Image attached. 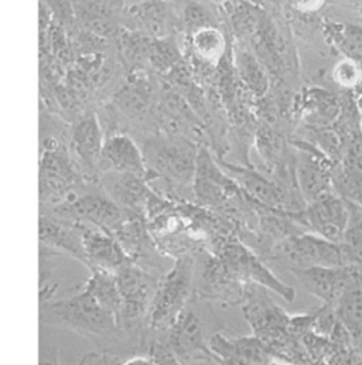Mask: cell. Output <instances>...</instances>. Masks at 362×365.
<instances>
[{"mask_svg": "<svg viewBox=\"0 0 362 365\" xmlns=\"http://www.w3.org/2000/svg\"><path fill=\"white\" fill-rule=\"evenodd\" d=\"M40 322L92 339L120 336L116 317L84 289L63 299L40 303Z\"/></svg>", "mask_w": 362, "mask_h": 365, "instance_id": "6da1fadb", "label": "cell"}, {"mask_svg": "<svg viewBox=\"0 0 362 365\" xmlns=\"http://www.w3.org/2000/svg\"><path fill=\"white\" fill-rule=\"evenodd\" d=\"M122 304L116 317L120 334L145 344L149 340V313L156 293L160 274H153L145 267L129 262L116 272Z\"/></svg>", "mask_w": 362, "mask_h": 365, "instance_id": "7a4b0ae2", "label": "cell"}, {"mask_svg": "<svg viewBox=\"0 0 362 365\" xmlns=\"http://www.w3.org/2000/svg\"><path fill=\"white\" fill-rule=\"evenodd\" d=\"M195 257L187 255L175 261L172 268L160 276L150 306L148 329L153 337L167 333L181 313L194 299Z\"/></svg>", "mask_w": 362, "mask_h": 365, "instance_id": "3957f363", "label": "cell"}, {"mask_svg": "<svg viewBox=\"0 0 362 365\" xmlns=\"http://www.w3.org/2000/svg\"><path fill=\"white\" fill-rule=\"evenodd\" d=\"M210 252L217 255L228 268V271L245 284H259L280 296L287 303H293L296 290L280 280L272 272L267 261L245 244L237 231H225L219 234L210 245Z\"/></svg>", "mask_w": 362, "mask_h": 365, "instance_id": "277c9868", "label": "cell"}, {"mask_svg": "<svg viewBox=\"0 0 362 365\" xmlns=\"http://www.w3.org/2000/svg\"><path fill=\"white\" fill-rule=\"evenodd\" d=\"M247 287L248 284L231 274L212 252L202 251L195 257V300L237 307L242 304Z\"/></svg>", "mask_w": 362, "mask_h": 365, "instance_id": "5b68a950", "label": "cell"}, {"mask_svg": "<svg viewBox=\"0 0 362 365\" xmlns=\"http://www.w3.org/2000/svg\"><path fill=\"white\" fill-rule=\"evenodd\" d=\"M271 261L289 264V271L316 267H348L341 244L331 242L309 231L281 242L274 250Z\"/></svg>", "mask_w": 362, "mask_h": 365, "instance_id": "8992f818", "label": "cell"}, {"mask_svg": "<svg viewBox=\"0 0 362 365\" xmlns=\"http://www.w3.org/2000/svg\"><path fill=\"white\" fill-rule=\"evenodd\" d=\"M244 317L252 333L261 339L268 349L290 337V316L271 296V290L259 284H248L241 304Z\"/></svg>", "mask_w": 362, "mask_h": 365, "instance_id": "52a82bcc", "label": "cell"}, {"mask_svg": "<svg viewBox=\"0 0 362 365\" xmlns=\"http://www.w3.org/2000/svg\"><path fill=\"white\" fill-rule=\"evenodd\" d=\"M289 214L306 231L336 244H343L351 221V208L347 201L333 192L306 204L299 212Z\"/></svg>", "mask_w": 362, "mask_h": 365, "instance_id": "ba28073f", "label": "cell"}, {"mask_svg": "<svg viewBox=\"0 0 362 365\" xmlns=\"http://www.w3.org/2000/svg\"><path fill=\"white\" fill-rule=\"evenodd\" d=\"M149 168V180L162 178L172 185L187 187L194 184L198 153L184 140H169L155 145L145 155Z\"/></svg>", "mask_w": 362, "mask_h": 365, "instance_id": "9c48e42d", "label": "cell"}, {"mask_svg": "<svg viewBox=\"0 0 362 365\" xmlns=\"http://www.w3.org/2000/svg\"><path fill=\"white\" fill-rule=\"evenodd\" d=\"M81 173L61 148H48L40 160V202L48 208L58 205L76 194Z\"/></svg>", "mask_w": 362, "mask_h": 365, "instance_id": "30bf717a", "label": "cell"}, {"mask_svg": "<svg viewBox=\"0 0 362 365\" xmlns=\"http://www.w3.org/2000/svg\"><path fill=\"white\" fill-rule=\"evenodd\" d=\"M175 356L184 365L212 361L210 339L205 337V327L197 313L187 307L166 334L160 336Z\"/></svg>", "mask_w": 362, "mask_h": 365, "instance_id": "8fae6325", "label": "cell"}, {"mask_svg": "<svg viewBox=\"0 0 362 365\" xmlns=\"http://www.w3.org/2000/svg\"><path fill=\"white\" fill-rule=\"evenodd\" d=\"M38 240L40 247L61 257L73 258L87 267V255L80 222L74 224L41 210L38 221Z\"/></svg>", "mask_w": 362, "mask_h": 365, "instance_id": "7c38bea8", "label": "cell"}, {"mask_svg": "<svg viewBox=\"0 0 362 365\" xmlns=\"http://www.w3.org/2000/svg\"><path fill=\"white\" fill-rule=\"evenodd\" d=\"M356 271V267H316L307 269H290V274H294L306 292L321 300L323 304L334 309Z\"/></svg>", "mask_w": 362, "mask_h": 365, "instance_id": "4fadbf2b", "label": "cell"}, {"mask_svg": "<svg viewBox=\"0 0 362 365\" xmlns=\"http://www.w3.org/2000/svg\"><path fill=\"white\" fill-rule=\"evenodd\" d=\"M100 175H133L149 180L146 158L139 146L125 135H113L105 139L100 163Z\"/></svg>", "mask_w": 362, "mask_h": 365, "instance_id": "5bb4252c", "label": "cell"}, {"mask_svg": "<svg viewBox=\"0 0 362 365\" xmlns=\"http://www.w3.org/2000/svg\"><path fill=\"white\" fill-rule=\"evenodd\" d=\"M80 228L90 271L100 269L116 274L126 264L133 262L115 235L87 222H80Z\"/></svg>", "mask_w": 362, "mask_h": 365, "instance_id": "9a60e30c", "label": "cell"}, {"mask_svg": "<svg viewBox=\"0 0 362 365\" xmlns=\"http://www.w3.org/2000/svg\"><path fill=\"white\" fill-rule=\"evenodd\" d=\"M113 235L128 257L149 271L155 268L156 258L163 257L157 250L156 241L149 231L145 217L125 215L122 225Z\"/></svg>", "mask_w": 362, "mask_h": 365, "instance_id": "2e32d148", "label": "cell"}, {"mask_svg": "<svg viewBox=\"0 0 362 365\" xmlns=\"http://www.w3.org/2000/svg\"><path fill=\"white\" fill-rule=\"evenodd\" d=\"M103 143L105 140L95 116H87L77 125L71 142L73 155L81 176L87 182H96L100 175L99 163Z\"/></svg>", "mask_w": 362, "mask_h": 365, "instance_id": "e0dca14e", "label": "cell"}, {"mask_svg": "<svg viewBox=\"0 0 362 365\" xmlns=\"http://www.w3.org/2000/svg\"><path fill=\"white\" fill-rule=\"evenodd\" d=\"M115 175L110 187H103L126 217H145L153 191L146 179L133 175Z\"/></svg>", "mask_w": 362, "mask_h": 365, "instance_id": "ac0fdd59", "label": "cell"}, {"mask_svg": "<svg viewBox=\"0 0 362 365\" xmlns=\"http://www.w3.org/2000/svg\"><path fill=\"white\" fill-rule=\"evenodd\" d=\"M340 324L347 330L351 341L362 344V272L356 271L344 293L334 306Z\"/></svg>", "mask_w": 362, "mask_h": 365, "instance_id": "d6986e66", "label": "cell"}, {"mask_svg": "<svg viewBox=\"0 0 362 365\" xmlns=\"http://www.w3.org/2000/svg\"><path fill=\"white\" fill-rule=\"evenodd\" d=\"M296 180L306 204L331 192L329 169L311 155H303L296 165Z\"/></svg>", "mask_w": 362, "mask_h": 365, "instance_id": "ffe728a7", "label": "cell"}, {"mask_svg": "<svg viewBox=\"0 0 362 365\" xmlns=\"http://www.w3.org/2000/svg\"><path fill=\"white\" fill-rule=\"evenodd\" d=\"M81 289L88 292L92 297H95L99 302L100 306H103L106 310L115 314V317H118L122 304V296L118 286L116 274L100 269H92L90 277Z\"/></svg>", "mask_w": 362, "mask_h": 365, "instance_id": "44dd1931", "label": "cell"}, {"mask_svg": "<svg viewBox=\"0 0 362 365\" xmlns=\"http://www.w3.org/2000/svg\"><path fill=\"white\" fill-rule=\"evenodd\" d=\"M192 47L198 57L215 63L224 56L227 43L224 34L218 29L207 26L192 33Z\"/></svg>", "mask_w": 362, "mask_h": 365, "instance_id": "7402d4cb", "label": "cell"}, {"mask_svg": "<svg viewBox=\"0 0 362 365\" xmlns=\"http://www.w3.org/2000/svg\"><path fill=\"white\" fill-rule=\"evenodd\" d=\"M133 14L138 19L139 24L149 33L160 34L165 29L166 23V11L165 7L155 0L138 3L133 7Z\"/></svg>", "mask_w": 362, "mask_h": 365, "instance_id": "603a6c76", "label": "cell"}, {"mask_svg": "<svg viewBox=\"0 0 362 365\" xmlns=\"http://www.w3.org/2000/svg\"><path fill=\"white\" fill-rule=\"evenodd\" d=\"M341 245L346 254L347 265L356 267L362 272V217L354 218L351 214V221Z\"/></svg>", "mask_w": 362, "mask_h": 365, "instance_id": "cb8c5ba5", "label": "cell"}, {"mask_svg": "<svg viewBox=\"0 0 362 365\" xmlns=\"http://www.w3.org/2000/svg\"><path fill=\"white\" fill-rule=\"evenodd\" d=\"M333 80L343 88H357L362 81L361 63L354 58H343L333 68Z\"/></svg>", "mask_w": 362, "mask_h": 365, "instance_id": "d4e9b609", "label": "cell"}, {"mask_svg": "<svg viewBox=\"0 0 362 365\" xmlns=\"http://www.w3.org/2000/svg\"><path fill=\"white\" fill-rule=\"evenodd\" d=\"M348 58L360 61L362 58V27L361 26H343L337 33L336 43Z\"/></svg>", "mask_w": 362, "mask_h": 365, "instance_id": "484cf974", "label": "cell"}, {"mask_svg": "<svg viewBox=\"0 0 362 365\" xmlns=\"http://www.w3.org/2000/svg\"><path fill=\"white\" fill-rule=\"evenodd\" d=\"M148 353L159 365H184L169 349V346L162 337H152L148 341Z\"/></svg>", "mask_w": 362, "mask_h": 365, "instance_id": "4316f807", "label": "cell"}, {"mask_svg": "<svg viewBox=\"0 0 362 365\" xmlns=\"http://www.w3.org/2000/svg\"><path fill=\"white\" fill-rule=\"evenodd\" d=\"M38 365H61L58 349L44 339H40Z\"/></svg>", "mask_w": 362, "mask_h": 365, "instance_id": "83f0119b", "label": "cell"}, {"mask_svg": "<svg viewBox=\"0 0 362 365\" xmlns=\"http://www.w3.org/2000/svg\"><path fill=\"white\" fill-rule=\"evenodd\" d=\"M115 354L106 351H90L83 356L78 365H110Z\"/></svg>", "mask_w": 362, "mask_h": 365, "instance_id": "f1b7e54d", "label": "cell"}, {"mask_svg": "<svg viewBox=\"0 0 362 365\" xmlns=\"http://www.w3.org/2000/svg\"><path fill=\"white\" fill-rule=\"evenodd\" d=\"M291 3L301 11H314L321 7L324 0H291Z\"/></svg>", "mask_w": 362, "mask_h": 365, "instance_id": "f546056e", "label": "cell"}, {"mask_svg": "<svg viewBox=\"0 0 362 365\" xmlns=\"http://www.w3.org/2000/svg\"><path fill=\"white\" fill-rule=\"evenodd\" d=\"M122 365H159L157 361L148 353V354H138L129 357L128 360L122 361Z\"/></svg>", "mask_w": 362, "mask_h": 365, "instance_id": "4dcf8cb0", "label": "cell"}, {"mask_svg": "<svg viewBox=\"0 0 362 365\" xmlns=\"http://www.w3.org/2000/svg\"><path fill=\"white\" fill-rule=\"evenodd\" d=\"M214 363L218 365H251L237 357H232V356H227V357H214L212 359Z\"/></svg>", "mask_w": 362, "mask_h": 365, "instance_id": "1f68e13d", "label": "cell"}, {"mask_svg": "<svg viewBox=\"0 0 362 365\" xmlns=\"http://www.w3.org/2000/svg\"><path fill=\"white\" fill-rule=\"evenodd\" d=\"M110 365H122V361H120V359H119L118 356H115L113 360H112V364Z\"/></svg>", "mask_w": 362, "mask_h": 365, "instance_id": "d6a6232c", "label": "cell"}, {"mask_svg": "<svg viewBox=\"0 0 362 365\" xmlns=\"http://www.w3.org/2000/svg\"><path fill=\"white\" fill-rule=\"evenodd\" d=\"M132 1L138 4V3H143V1H149V0H132Z\"/></svg>", "mask_w": 362, "mask_h": 365, "instance_id": "836d02e7", "label": "cell"}, {"mask_svg": "<svg viewBox=\"0 0 362 365\" xmlns=\"http://www.w3.org/2000/svg\"><path fill=\"white\" fill-rule=\"evenodd\" d=\"M360 16H361V19H362V6H361V7H360Z\"/></svg>", "mask_w": 362, "mask_h": 365, "instance_id": "e575fe53", "label": "cell"}, {"mask_svg": "<svg viewBox=\"0 0 362 365\" xmlns=\"http://www.w3.org/2000/svg\"><path fill=\"white\" fill-rule=\"evenodd\" d=\"M215 1H219V0H215Z\"/></svg>", "mask_w": 362, "mask_h": 365, "instance_id": "d590c367", "label": "cell"}]
</instances>
